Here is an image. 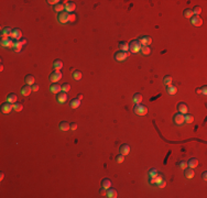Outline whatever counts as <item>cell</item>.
<instances>
[{
	"label": "cell",
	"instance_id": "1f68e13d",
	"mask_svg": "<svg viewBox=\"0 0 207 198\" xmlns=\"http://www.w3.org/2000/svg\"><path fill=\"white\" fill-rule=\"evenodd\" d=\"M63 9H65V4H63V3H57L54 6V11H56L58 13L63 12Z\"/></svg>",
	"mask_w": 207,
	"mask_h": 198
},
{
	"label": "cell",
	"instance_id": "9c48e42d",
	"mask_svg": "<svg viewBox=\"0 0 207 198\" xmlns=\"http://www.w3.org/2000/svg\"><path fill=\"white\" fill-rule=\"evenodd\" d=\"M12 40H15V41H20L22 38V32L20 29H13L12 32H11V36Z\"/></svg>",
	"mask_w": 207,
	"mask_h": 198
},
{
	"label": "cell",
	"instance_id": "2e32d148",
	"mask_svg": "<svg viewBox=\"0 0 207 198\" xmlns=\"http://www.w3.org/2000/svg\"><path fill=\"white\" fill-rule=\"evenodd\" d=\"M75 8H76V4L73 1H68V2L65 3V10L67 13H73V11L75 10Z\"/></svg>",
	"mask_w": 207,
	"mask_h": 198
},
{
	"label": "cell",
	"instance_id": "6f0895ef",
	"mask_svg": "<svg viewBox=\"0 0 207 198\" xmlns=\"http://www.w3.org/2000/svg\"><path fill=\"white\" fill-rule=\"evenodd\" d=\"M0 71H1V72L3 71V65H1V66H0Z\"/></svg>",
	"mask_w": 207,
	"mask_h": 198
},
{
	"label": "cell",
	"instance_id": "8d00e7d4",
	"mask_svg": "<svg viewBox=\"0 0 207 198\" xmlns=\"http://www.w3.org/2000/svg\"><path fill=\"white\" fill-rule=\"evenodd\" d=\"M23 109V106H22V104H20V102H16V104H13V110H16V111H21Z\"/></svg>",
	"mask_w": 207,
	"mask_h": 198
},
{
	"label": "cell",
	"instance_id": "f5cc1de1",
	"mask_svg": "<svg viewBox=\"0 0 207 198\" xmlns=\"http://www.w3.org/2000/svg\"><path fill=\"white\" fill-rule=\"evenodd\" d=\"M202 177H203V179H204V181H206V179H207V178H206V177H207V172H204V173H203V175H202Z\"/></svg>",
	"mask_w": 207,
	"mask_h": 198
},
{
	"label": "cell",
	"instance_id": "db71d44e",
	"mask_svg": "<svg viewBox=\"0 0 207 198\" xmlns=\"http://www.w3.org/2000/svg\"><path fill=\"white\" fill-rule=\"evenodd\" d=\"M76 98H77L78 100H82V99H83V95H82V94H79V95H77V97H76Z\"/></svg>",
	"mask_w": 207,
	"mask_h": 198
},
{
	"label": "cell",
	"instance_id": "83f0119b",
	"mask_svg": "<svg viewBox=\"0 0 207 198\" xmlns=\"http://www.w3.org/2000/svg\"><path fill=\"white\" fill-rule=\"evenodd\" d=\"M11 29L10 28H3L1 31V38H9L11 36Z\"/></svg>",
	"mask_w": 207,
	"mask_h": 198
},
{
	"label": "cell",
	"instance_id": "bcb514c9",
	"mask_svg": "<svg viewBox=\"0 0 207 198\" xmlns=\"http://www.w3.org/2000/svg\"><path fill=\"white\" fill-rule=\"evenodd\" d=\"M165 185H166V182L163 179L162 182H160L159 184H157V186L159 187V188H163V187H165Z\"/></svg>",
	"mask_w": 207,
	"mask_h": 198
},
{
	"label": "cell",
	"instance_id": "8fae6325",
	"mask_svg": "<svg viewBox=\"0 0 207 198\" xmlns=\"http://www.w3.org/2000/svg\"><path fill=\"white\" fill-rule=\"evenodd\" d=\"M13 42H15V41L10 38H1V46L2 47H12Z\"/></svg>",
	"mask_w": 207,
	"mask_h": 198
},
{
	"label": "cell",
	"instance_id": "f1b7e54d",
	"mask_svg": "<svg viewBox=\"0 0 207 198\" xmlns=\"http://www.w3.org/2000/svg\"><path fill=\"white\" fill-rule=\"evenodd\" d=\"M102 187L105 188V189L110 188V187H111V182H110V179H108V178H104V179L102 181Z\"/></svg>",
	"mask_w": 207,
	"mask_h": 198
},
{
	"label": "cell",
	"instance_id": "ffe728a7",
	"mask_svg": "<svg viewBox=\"0 0 207 198\" xmlns=\"http://www.w3.org/2000/svg\"><path fill=\"white\" fill-rule=\"evenodd\" d=\"M32 91V88L29 86V85H24L22 88H21V94L23 96H29Z\"/></svg>",
	"mask_w": 207,
	"mask_h": 198
},
{
	"label": "cell",
	"instance_id": "ee69618b",
	"mask_svg": "<svg viewBox=\"0 0 207 198\" xmlns=\"http://www.w3.org/2000/svg\"><path fill=\"white\" fill-rule=\"evenodd\" d=\"M164 178H163V175L162 174H158L155 176V184H159L160 182H162Z\"/></svg>",
	"mask_w": 207,
	"mask_h": 198
},
{
	"label": "cell",
	"instance_id": "f546056e",
	"mask_svg": "<svg viewBox=\"0 0 207 198\" xmlns=\"http://www.w3.org/2000/svg\"><path fill=\"white\" fill-rule=\"evenodd\" d=\"M166 91H168L169 95H175L177 93V88L175 86H173V85H169L168 86V89H166Z\"/></svg>",
	"mask_w": 207,
	"mask_h": 198
},
{
	"label": "cell",
	"instance_id": "7dc6e473",
	"mask_svg": "<svg viewBox=\"0 0 207 198\" xmlns=\"http://www.w3.org/2000/svg\"><path fill=\"white\" fill-rule=\"evenodd\" d=\"M48 3H50V4H57V3H59V1L58 0H48Z\"/></svg>",
	"mask_w": 207,
	"mask_h": 198
},
{
	"label": "cell",
	"instance_id": "8992f818",
	"mask_svg": "<svg viewBox=\"0 0 207 198\" xmlns=\"http://www.w3.org/2000/svg\"><path fill=\"white\" fill-rule=\"evenodd\" d=\"M12 109H13V105L10 104V102H8V101L3 102V104L1 105V112L2 113H10Z\"/></svg>",
	"mask_w": 207,
	"mask_h": 198
},
{
	"label": "cell",
	"instance_id": "ab89813d",
	"mask_svg": "<svg viewBox=\"0 0 207 198\" xmlns=\"http://www.w3.org/2000/svg\"><path fill=\"white\" fill-rule=\"evenodd\" d=\"M70 89H71V85H70V84L65 83V84L62 85V91H64V93H68Z\"/></svg>",
	"mask_w": 207,
	"mask_h": 198
},
{
	"label": "cell",
	"instance_id": "cb8c5ba5",
	"mask_svg": "<svg viewBox=\"0 0 207 198\" xmlns=\"http://www.w3.org/2000/svg\"><path fill=\"white\" fill-rule=\"evenodd\" d=\"M70 106H71V108H73V109H77L79 106H81V100H78L77 98L72 99L71 102H70Z\"/></svg>",
	"mask_w": 207,
	"mask_h": 198
},
{
	"label": "cell",
	"instance_id": "7bdbcfd3",
	"mask_svg": "<svg viewBox=\"0 0 207 198\" xmlns=\"http://www.w3.org/2000/svg\"><path fill=\"white\" fill-rule=\"evenodd\" d=\"M116 161H117V163H122L125 161V155H122V154L117 155L116 156Z\"/></svg>",
	"mask_w": 207,
	"mask_h": 198
},
{
	"label": "cell",
	"instance_id": "5b68a950",
	"mask_svg": "<svg viewBox=\"0 0 207 198\" xmlns=\"http://www.w3.org/2000/svg\"><path fill=\"white\" fill-rule=\"evenodd\" d=\"M129 55H130V54H129L128 52L119 51V52H116V53H115V59L118 61V62H121V61H125Z\"/></svg>",
	"mask_w": 207,
	"mask_h": 198
},
{
	"label": "cell",
	"instance_id": "60d3db41",
	"mask_svg": "<svg viewBox=\"0 0 207 198\" xmlns=\"http://www.w3.org/2000/svg\"><path fill=\"white\" fill-rule=\"evenodd\" d=\"M148 175H149V177H155V176L158 175V172H157V169H155V168H151V169L149 171Z\"/></svg>",
	"mask_w": 207,
	"mask_h": 198
},
{
	"label": "cell",
	"instance_id": "6da1fadb",
	"mask_svg": "<svg viewBox=\"0 0 207 198\" xmlns=\"http://www.w3.org/2000/svg\"><path fill=\"white\" fill-rule=\"evenodd\" d=\"M141 47H142V45H141V43L139 42V40H135V41H132V42H130V44H129V50H130V52L131 53H139L140 51H141Z\"/></svg>",
	"mask_w": 207,
	"mask_h": 198
},
{
	"label": "cell",
	"instance_id": "f6af8a7d",
	"mask_svg": "<svg viewBox=\"0 0 207 198\" xmlns=\"http://www.w3.org/2000/svg\"><path fill=\"white\" fill-rule=\"evenodd\" d=\"M68 19H70V22H74L75 20H76V15H75L74 12H73V13H70Z\"/></svg>",
	"mask_w": 207,
	"mask_h": 198
},
{
	"label": "cell",
	"instance_id": "7402d4cb",
	"mask_svg": "<svg viewBox=\"0 0 207 198\" xmlns=\"http://www.w3.org/2000/svg\"><path fill=\"white\" fill-rule=\"evenodd\" d=\"M18 100V97H17V95L16 94H9L8 96H7V101L10 102V104H16Z\"/></svg>",
	"mask_w": 207,
	"mask_h": 198
},
{
	"label": "cell",
	"instance_id": "f907efd6",
	"mask_svg": "<svg viewBox=\"0 0 207 198\" xmlns=\"http://www.w3.org/2000/svg\"><path fill=\"white\" fill-rule=\"evenodd\" d=\"M76 129H77V123H75V122L71 123V130H76Z\"/></svg>",
	"mask_w": 207,
	"mask_h": 198
},
{
	"label": "cell",
	"instance_id": "4dcf8cb0",
	"mask_svg": "<svg viewBox=\"0 0 207 198\" xmlns=\"http://www.w3.org/2000/svg\"><path fill=\"white\" fill-rule=\"evenodd\" d=\"M119 47H120V51H122V52L129 51V44L127 42H120L119 43Z\"/></svg>",
	"mask_w": 207,
	"mask_h": 198
},
{
	"label": "cell",
	"instance_id": "603a6c76",
	"mask_svg": "<svg viewBox=\"0 0 207 198\" xmlns=\"http://www.w3.org/2000/svg\"><path fill=\"white\" fill-rule=\"evenodd\" d=\"M53 67H54V70H56V71H61V68L63 67V62L61 59H55L54 62H53Z\"/></svg>",
	"mask_w": 207,
	"mask_h": 198
},
{
	"label": "cell",
	"instance_id": "d6986e66",
	"mask_svg": "<svg viewBox=\"0 0 207 198\" xmlns=\"http://www.w3.org/2000/svg\"><path fill=\"white\" fill-rule=\"evenodd\" d=\"M24 81H25V84L26 85H29V86H32V85H34L35 83V79L34 77H33V75H26L25 78H24Z\"/></svg>",
	"mask_w": 207,
	"mask_h": 198
},
{
	"label": "cell",
	"instance_id": "c3c4849f",
	"mask_svg": "<svg viewBox=\"0 0 207 198\" xmlns=\"http://www.w3.org/2000/svg\"><path fill=\"white\" fill-rule=\"evenodd\" d=\"M99 194H100L102 196H107V192H106V189L102 187V189L99 190Z\"/></svg>",
	"mask_w": 207,
	"mask_h": 198
},
{
	"label": "cell",
	"instance_id": "11a10c76",
	"mask_svg": "<svg viewBox=\"0 0 207 198\" xmlns=\"http://www.w3.org/2000/svg\"><path fill=\"white\" fill-rule=\"evenodd\" d=\"M3 178H4V173H3V172H1V173H0V179L2 181Z\"/></svg>",
	"mask_w": 207,
	"mask_h": 198
},
{
	"label": "cell",
	"instance_id": "3957f363",
	"mask_svg": "<svg viewBox=\"0 0 207 198\" xmlns=\"http://www.w3.org/2000/svg\"><path fill=\"white\" fill-rule=\"evenodd\" d=\"M61 78H62L61 71H56V70L54 72H52L51 75L49 76V79H50V81H52V83H56V81H58Z\"/></svg>",
	"mask_w": 207,
	"mask_h": 198
},
{
	"label": "cell",
	"instance_id": "e575fe53",
	"mask_svg": "<svg viewBox=\"0 0 207 198\" xmlns=\"http://www.w3.org/2000/svg\"><path fill=\"white\" fill-rule=\"evenodd\" d=\"M163 84H164L165 86L171 85V84H172V77H171V76H169V75H166V76H164V77H163Z\"/></svg>",
	"mask_w": 207,
	"mask_h": 198
},
{
	"label": "cell",
	"instance_id": "74e56055",
	"mask_svg": "<svg viewBox=\"0 0 207 198\" xmlns=\"http://www.w3.org/2000/svg\"><path fill=\"white\" fill-rule=\"evenodd\" d=\"M73 78H74L75 80H79L82 78V72L81 71H74V73H73Z\"/></svg>",
	"mask_w": 207,
	"mask_h": 198
},
{
	"label": "cell",
	"instance_id": "7a4b0ae2",
	"mask_svg": "<svg viewBox=\"0 0 207 198\" xmlns=\"http://www.w3.org/2000/svg\"><path fill=\"white\" fill-rule=\"evenodd\" d=\"M133 111H135L136 114L138 116H145L148 113V108H146L144 105H141V104H138L135 106L133 108Z\"/></svg>",
	"mask_w": 207,
	"mask_h": 198
},
{
	"label": "cell",
	"instance_id": "52a82bcc",
	"mask_svg": "<svg viewBox=\"0 0 207 198\" xmlns=\"http://www.w3.org/2000/svg\"><path fill=\"white\" fill-rule=\"evenodd\" d=\"M68 97H67V93H64V91H61L57 94V97H56V101L58 104H65L67 101Z\"/></svg>",
	"mask_w": 207,
	"mask_h": 198
},
{
	"label": "cell",
	"instance_id": "5bb4252c",
	"mask_svg": "<svg viewBox=\"0 0 207 198\" xmlns=\"http://www.w3.org/2000/svg\"><path fill=\"white\" fill-rule=\"evenodd\" d=\"M139 42L141 43L142 46H149L151 43H152V39L148 35H144V36H141L139 40Z\"/></svg>",
	"mask_w": 207,
	"mask_h": 198
},
{
	"label": "cell",
	"instance_id": "4316f807",
	"mask_svg": "<svg viewBox=\"0 0 207 198\" xmlns=\"http://www.w3.org/2000/svg\"><path fill=\"white\" fill-rule=\"evenodd\" d=\"M133 102H135L136 105H138V104H141V101H142V95L141 94H139V93H137V94H135L133 95Z\"/></svg>",
	"mask_w": 207,
	"mask_h": 198
},
{
	"label": "cell",
	"instance_id": "ba28073f",
	"mask_svg": "<svg viewBox=\"0 0 207 198\" xmlns=\"http://www.w3.org/2000/svg\"><path fill=\"white\" fill-rule=\"evenodd\" d=\"M173 121H174V123L177 125V126H181L184 123V114L182 113H175L174 117H173Z\"/></svg>",
	"mask_w": 207,
	"mask_h": 198
},
{
	"label": "cell",
	"instance_id": "4fadbf2b",
	"mask_svg": "<svg viewBox=\"0 0 207 198\" xmlns=\"http://www.w3.org/2000/svg\"><path fill=\"white\" fill-rule=\"evenodd\" d=\"M177 110L180 113H182V114H186L188 111V106L185 104V102H180V104L177 105Z\"/></svg>",
	"mask_w": 207,
	"mask_h": 198
},
{
	"label": "cell",
	"instance_id": "9f6ffc18",
	"mask_svg": "<svg viewBox=\"0 0 207 198\" xmlns=\"http://www.w3.org/2000/svg\"><path fill=\"white\" fill-rule=\"evenodd\" d=\"M196 93H197V94H202V90H201V88H197V89H196Z\"/></svg>",
	"mask_w": 207,
	"mask_h": 198
},
{
	"label": "cell",
	"instance_id": "7c38bea8",
	"mask_svg": "<svg viewBox=\"0 0 207 198\" xmlns=\"http://www.w3.org/2000/svg\"><path fill=\"white\" fill-rule=\"evenodd\" d=\"M191 23L194 26H201L203 24V20L199 16H193L191 18Z\"/></svg>",
	"mask_w": 207,
	"mask_h": 198
},
{
	"label": "cell",
	"instance_id": "ac0fdd59",
	"mask_svg": "<svg viewBox=\"0 0 207 198\" xmlns=\"http://www.w3.org/2000/svg\"><path fill=\"white\" fill-rule=\"evenodd\" d=\"M58 129L61 131H67L68 129H71V123H68V122H66V121H63L58 125Z\"/></svg>",
	"mask_w": 207,
	"mask_h": 198
},
{
	"label": "cell",
	"instance_id": "44dd1931",
	"mask_svg": "<svg viewBox=\"0 0 207 198\" xmlns=\"http://www.w3.org/2000/svg\"><path fill=\"white\" fill-rule=\"evenodd\" d=\"M197 165H198V160L195 159V158L190 159L188 162H187V166L191 167V168H195V167H197Z\"/></svg>",
	"mask_w": 207,
	"mask_h": 198
},
{
	"label": "cell",
	"instance_id": "e0dca14e",
	"mask_svg": "<svg viewBox=\"0 0 207 198\" xmlns=\"http://www.w3.org/2000/svg\"><path fill=\"white\" fill-rule=\"evenodd\" d=\"M119 152H120V154H122V155L129 154V152H130V146L128 144H122L121 146L119 148Z\"/></svg>",
	"mask_w": 207,
	"mask_h": 198
},
{
	"label": "cell",
	"instance_id": "d6a6232c",
	"mask_svg": "<svg viewBox=\"0 0 207 198\" xmlns=\"http://www.w3.org/2000/svg\"><path fill=\"white\" fill-rule=\"evenodd\" d=\"M194 121V117H193L192 114H184V122H186V123H192V122Z\"/></svg>",
	"mask_w": 207,
	"mask_h": 198
},
{
	"label": "cell",
	"instance_id": "b9f144b4",
	"mask_svg": "<svg viewBox=\"0 0 207 198\" xmlns=\"http://www.w3.org/2000/svg\"><path fill=\"white\" fill-rule=\"evenodd\" d=\"M177 166H178V167H181L182 169H185L186 167H187V162H185V161H181L180 163H177Z\"/></svg>",
	"mask_w": 207,
	"mask_h": 198
},
{
	"label": "cell",
	"instance_id": "836d02e7",
	"mask_svg": "<svg viewBox=\"0 0 207 198\" xmlns=\"http://www.w3.org/2000/svg\"><path fill=\"white\" fill-rule=\"evenodd\" d=\"M183 16L185 18H187V19H191L193 17V11H192V9H185L183 11Z\"/></svg>",
	"mask_w": 207,
	"mask_h": 198
},
{
	"label": "cell",
	"instance_id": "9a60e30c",
	"mask_svg": "<svg viewBox=\"0 0 207 198\" xmlns=\"http://www.w3.org/2000/svg\"><path fill=\"white\" fill-rule=\"evenodd\" d=\"M195 175V172H194V169L191 168V167H186L185 171H184V176H185V178H187V179H192L193 177H194Z\"/></svg>",
	"mask_w": 207,
	"mask_h": 198
},
{
	"label": "cell",
	"instance_id": "484cf974",
	"mask_svg": "<svg viewBox=\"0 0 207 198\" xmlns=\"http://www.w3.org/2000/svg\"><path fill=\"white\" fill-rule=\"evenodd\" d=\"M22 43H21V41H15L13 42V45H12V47H13V50H15L16 52H20L21 51V49H22Z\"/></svg>",
	"mask_w": 207,
	"mask_h": 198
},
{
	"label": "cell",
	"instance_id": "30bf717a",
	"mask_svg": "<svg viewBox=\"0 0 207 198\" xmlns=\"http://www.w3.org/2000/svg\"><path fill=\"white\" fill-rule=\"evenodd\" d=\"M50 91L53 94H58L62 91V86L57 83H52L50 85Z\"/></svg>",
	"mask_w": 207,
	"mask_h": 198
},
{
	"label": "cell",
	"instance_id": "277c9868",
	"mask_svg": "<svg viewBox=\"0 0 207 198\" xmlns=\"http://www.w3.org/2000/svg\"><path fill=\"white\" fill-rule=\"evenodd\" d=\"M68 17H70V13H67L66 11H63V12H61V13H58L57 20H58L59 23H63V24H64V23H67V22L70 21Z\"/></svg>",
	"mask_w": 207,
	"mask_h": 198
},
{
	"label": "cell",
	"instance_id": "816d5d0a",
	"mask_svg": "<svg viewBox=\"0 0 207 198\" xmlns=\"http://www.w3.org/2000/svg\"><path fill=\"white\" fill-rule=\"evenodd\" d=\"M201 90H202V94H203V95H207V87H206V86H203V87L201 88Z\"/></svg>",
	"mask_w": 207,
	"mask_h": 198
},
{
	"label": "cell",
	"instance_id": "f35d334b",
	"mask_svg": "<svg viewBox=\"0 0 207 198\" xmlns=\"http://www.w3.org/2000/svg\"><path fill=\"white\" fill-rule=\"evenodd\" d=\"M192 11H193V15L195 13V16H198L199 13H202V8L199 6H196V7H194V8L192 9Z\"/></svg>",
	"mask_w": 207,
	"mask_h": 198
},
{
	"label": "cell",
	"instance_id": "d590c367",
	"mask_svg": "<svg viewBox=\"0 0 207 198\" xmlns=\"http://www.w3.org/2000/svg\"><path fill=\"white\" fill-rule=\"evenodd\" d=\"M142 53V55H149V54L151 53V50H150V47L149 46H142L141 47V51H140Z\"/></svg>",
	"mask_w": 207,
	"mask_h": 198
},
{
	"label": "cell",
	"instance_id": "d4e9b609",
	"mask_svg": "<svg viewBox=\"0 0 207 198\" xmlns=\"http://www.w3.org/2000/svg\"><path fill=\"white\" fill-rule=\"evenodd\" d=\"M118 196L117 194V190L116 189H113V188H108L107 189V197H109V198H116Z\"/></svg>",
	"mask_w": 207,
	"mask_h": 198
},
{
	"label": "cell",
	"instance_id": "681fc988",
	"mask_svg": "<svg viewBox=\"0 0 207 198\" xmlns=\"http://www.w3.org/2000/svg\"><path fill=\"white\" fill-rule=\"evenodd\" d=\"M31 88H32L33 91H38V90H39V85H38V84H34V85H32Z\"/></svg>",
	"mask_w": 207,
	"mask_h": 198
}]
</instances>
